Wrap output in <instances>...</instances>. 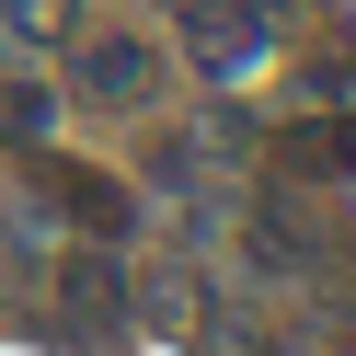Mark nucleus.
<instances>
[{
  "mask_svg": "<svg viewBox=\"0 0 356 356\" xmlns=\"http://www.w3.org/2000/svg\"><path fill=\"white\" fill-rule=\"evenodd\" d=\"M0 24H12V35H58V24H70V0H0Z\"/></svg>",
  "mask_w": 356,
  "mask_h": 356,
  "instance_id": "7",
  "label": "nucleus"
},
{
  "mask_svg": "<svg viewBox=\"0 0 356 356\" xmlns=\"http://www.w3.org/2000/svg\"><path fill=\"white\" fill-rule=\"evenodd\" d=\"M184 47L207 70H253L276 47V0H184Z\"/></svg>",
  "mask_w": 356,
  "mask_h": 356,
  "instance_id": "1",
  "label": "nucleus"
},
{
  "mask_svg": "<svg viewBox=\"0 0 356 356\" xmlns=\"http://www.w3.org/2000/svg\"><path fill=\"white\" fill-rule=\"evenodd\" d=\"M47 115H58V104L35 92V81H12V92H0V138H24V149H35V138H47Z\"/></svg>",
  "mask_w": 356,
  "mask_h": 356,
  "instance_id": "5",
  "label": "nucleus"
},
{
  "mask_svg": "<svg viewBox=\"0 0 356 356\" xmlns=\"http://www.w3.org/2000/svg\"><path fill=\"white\" fill-rule=\"evenodd\" d=\"M58 287H70V310H92V322H104V310H115V264H104V253H70V276H58Z\"/></svg>",
  "mask_w": 356,
  "mask_h": 356,
  "instance_id": "4",
  "label": "nucleus"
},
{
  "mask_svg": "<svg viewBox=\"0 0 356 356\" xmlns=\"http://www.w3.org/2000/svg\"><path fill=\"white\" fill-rule=\"evenodd\" d=\"M149 81H161V58L127 47V35H92V47H81V92H92V104H138Z\"/></svg>",
  "mask_w": 356,
  "mask_h": 356,
  "instance_id": "2",
  "label": "nucleus"
},
{
  "mask_svg": "<svg viewBox=\"0 0 356 356\" xmlns=\"http://www.w3.org/2000/svg\"><path fill=\"white\" fill-rule=\"evenodd\" d=\"M47 195H58V207H70V218H92V230H127V195L104 184V172H58Z\"/></svg>",
  "mask_w": 356,
  "mask_h": 356,
  "instance_id": "3",
  "label": "nucleus"
},
{
  "mask_svg": "<svg viewBox=\"0 0 356 356\" xmlns=\"http://www.w3.org/2000/svg\"><path fill=\"white\" fill-rule=\"evenodd\" d=\"M149 322L184 333V322H195V276H161V287H149Z\"/></svg>",
  "mask_w": 356,
  "mask_h": 356,
  "instance_id": "6",
  "label": "nucleus"
}]
</instances>
